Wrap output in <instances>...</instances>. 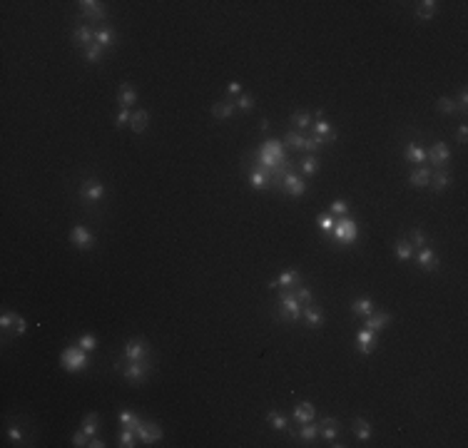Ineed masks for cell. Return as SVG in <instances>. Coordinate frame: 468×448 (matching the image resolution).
<instances>
[{"mask_svg":"<svg viewBox=\"0 0 468 448\" xmlns=\"http://www.w3.org/2000/svg\"><path fill=\"white\" fill-rule=\"evenodd\" d=\"M259 162L264 169H277L284 160V145L279 140H266L262 147H259Z\"/></svg>","mask_w":468,"mask_h":448,"instance_id":"6da1fadb","label":"cell"},{"mask_svg":"<svg viewBox=\"0 0 468 448\" xmlns=\"http://www.w3.org/2000/svg\"><path fill=\"white\" fill-rule=\"evenodd\" d=\"M60 364H62V369L70 373L75 371H85L87 369V351H82L80 346H70V349H65L62 356H60Z\"/></svg>","mask_w":468,"mask_h":448,"instance_id":"7a4b0ae2","label":"cell"},{"mask_svg":"<svg viewBox=\"0 0 468 448\" xmlns=\"http://www.w3.org/2000/svg\"><path fill=\"white\" fill-rule=\"evenodd\" d=\"M279 314L284 321H297V319H301V301L297 297H294V292H281L279 297Z\"/></svg>","mask_w":468,"mask_h":448,"instance_id":"3957f363","label":"cell"},{"mask_svg":"<svg viewBox=\"0 0 468 448\" xmlns=\"http://www.w3.org/2000/svg\"><path fill=\"white\" fill-rule=\"evenodd\" d=\"M334 237H337L341 244H351L356 242V237H359V224L354 219H349V217H341L337 224H334V232H331Z\"/></svg>","mask_w":468,"mask_h":448,"instance_id":"277c9868","label":"cell"},{"mask_svg":"<svg viewBox=\"0 0 468 448\" xmlns=\"http://www.w3.org/2000/svg\"><path fill=\"white\" fill-rule=\"evenodd\" d=\"M147 373H150V359L147 361H127L125 366H122V376L130 381V384H142L145 378H147Z\"/></svg>","mask_w":468,"mask_h":448,"instance_id":"5b68a950","label":"cell"},{"mask_svg":"<svg viewBox=\"0 0 468 448\" xmlns=\"http://www.w3.org/2000/svg\"><path fill=\"white\" fill-rule=\"evenodd\" d=\"M135 433H137V441H142L145 446H154V443L162 441V429L154 421H142Z\"/></svg>","mask_w":468,"mask_h":448,"instance_id":"8992f818","label":"cell"},{"mask_svg":"<svg viewBox=\"0 0 468 448\" xmlns=\"http://www.w3.org/2000/svg\"><path fill=\"white\" fill-rule=\"evenodd\" d=\"M125 359H127V361H147V359H150V346H147V341H145L142 336L130 339V341L125 344Z\"/></svg>","mask_w":468,"mask_h":448,"instance_id":"52a82bcc","label":"cell"},{"mask_svg":"<svg viewBox=\"0 0 468 448\" xmlns=\"http://www.w3.org/2000/svg\"><path fill=\"white\" fill-rule=\"evenodd\" d=\"M281 192H286V194H292V197H301V194L306 192V185H304V180H301L299 174L286 172L284 180H281Z\"/></svg>","mask_w":468,"mask_h":448,"instance_id":"ba28073f","label":"cell"},{"mask_svg":"<svg viewBox=\"0 0 468 448\" xmlns=\"http://www.w3.org/2000/svg\"><path fill=\"white\" fill-rule=\"evenodd\" d=\"M102 194H105V185H102L100 180L90 177V180H85V182H82V197H85L87 202H100V199H102Z\"/></svg>","mask_w":468,"mask_h":448,"instance_id":"9c48e42d","label":"cell"},{"mask_svg":"<svg viewBox=\"0 0 468 448\" xmlns=\"http://www.w3.org/2000/svg\"><path fill=\"white\" fill-rule=\"evenodd\" d=\"M70 242L75 244L77 249H90V247L95 244V237L90 234V229H87V227H80V224H77L75 229L70 232Z\"/></svg>","mask_w":468,"mask_h":448,"instance_id":"30bf717a","label":"cell"},{"mask_svg":"<svg viewBox=\"0 0 468 448\" xmlns=\"http://www.w3.org/2000/svg\"><path fill=\"white\" fill-rule=\"evenodd\" d=\"M356 349H359L361 354H374L376 351V331H371V329L359 331V336H356Z\"/></svg>","mask_w":468,"mask_h":448,"instance_id":"8fae6325","label":"cell"},{"mask_svg":"<svg viewBox=\"0 0 468 448\" xmlns=\"http://www.w3.org/2000/svg\"><path fill=\"white\" fill-rule=\"evenodd\" d=\"M249 185L254 187V189H266V187L272 185V169H252L249 172Z\"/></svg>","mask_w":468,"mask_h":448,"instance_id":"7c38bea8","label":"cell"},{"mask_svg":"<svg viewBox=\"0 0 468 448\" xmlns=\"http://www.w3.org/2000/svg\"><path fill=\"white\" fill-rule=\"evenodd\" d=\"M77 5H80V10H82L87 18L97 20V23L105 20V8H102V3H97V0H82V3H77Z\"/></svg>","mask_w":468,"mask_h":448,"instance_id":"4fadbf2b","label":"cell"},{"mask_svg":"<svg viewBox=\"0 0 468 448\" xmlns=\"http://www.w3.org/2000/svg\"><path fill=\"white\" fill-rule=\"evenodd\" d=\"M95 33H97V30H93L90 25H80V28L73 30V42H75V45H82V48H87V45H93L95 42Z\"/></svg>","mask_w":468,"mask_h":448,"instance_id":"5bb4252c","label":"cell"},{"mask_svg":"<svg viewBox=\"0 0 468 448\" xmlns=\"http://www.w3.org/2000/svg\"><path fill=\"white\" fill-rule=\"evenodd\" d=\"M418 266H421L424 272H436V269H438V257H436V252L421 247V252H418Z\"/></svg>","mask_w":468,"mask_h":448,"instance_id":"9a60e30c","label":"cell"},{"mask_svg":"<svg viewBox=\"0 0 468 448\" xmlns=\"http://www.w3.org/2000/svg\"><path fill=\"white\" fill-rule=\"evenodd\" d=\"M314 416H317V409L309 401H301L299 406L294 409V421L297 423H309V421H314Z\"/></svg>","mask_w":468,"mask_h":448,"instance_id":"2e32d148","label":"cell"},{"mask_svg":"<svg viewBox=\"0 0 468 448\" xmlns=\"http://www.w3.org/2000/svg\"><path fill=\"white\" fill-rule=\"evenodd\" d=\"M449 157H451V149H449L446 142H436V145L431 147V152H429V160L433 162V165H446V162H449Z\"/></svg>","mask_w":468,"mask_h":448,"instance_id":"e0dca14e","label":"cell"},{"mask_svg":"<svg viewBox=\"0 0 468 448\" xmlns=\"http://www.w3.org/2000/svg\"><path fill=\"white\" fill-rule=\"evenodd\" d=\"M391 321V314H386V311H376V314H369L366 317V329H371V331H381V329H386V324Z\"/></svg>","mask_w":468,"mask_h":448,"instance_id":"ac0fdd59","label":"cell"},{"mask_svg":"<svg viewBox=\"0 0 468 448\" xmlns=\"http://www.w3.org/2000/svg\"><path fill=\"white\" fill-rule=\"evenodd\" d=\"M147 120H150V115H147V110H135L130 117V127L135 135H140V132L147 130Z\"/></svg>","mask_w":468,"mask_h":448,"instance_id":"d6986e66","label":"cell"},{"mask_svg":"<svg viewBox=\"0 0 468 448\" xmlns=\"http://www.w3.org/2000/svg\"><path fill=\"white\" fill-rule=\"evenodd\" d=\"M137 102V90L132 87L130 82H122L120 85V107H127L130 110V105Z\"/></svg>","mask_w":468,"mask_h":448,"instance_id":"ffe728a7","label":"cell"},{"mask_svg":"<svg viewBox=\"0 0 468 448\" xmlns=\"http://www.w3.org/2000/svg\"><path fill=\"white\" fill-rule=\"evenodd\" d=\"M301 317L306 319V324L311 326V329H319L321 324H324V317H321V311H319L317 306H301Z\"/></svg>","mask_w":468,"mask_h":448,"instance_id":"44dd1931","label":"cell"},{"mask_svg":"<svg viewBox=\"0 0 468 448\" xmlns=\"http://www.w3.org/2000/svg\"><path fill=\"white\" fill-rule=\"evenodd\" d=\"M351 311L359 314V317H369V314H374V301L369 297L354 299V301H351Z\"/></svg>","mask_w":468,"mask_h":448,"instance_id":"7402d4cb","label":"cell"},{"mask_svg":"<svg viewBox=\"0 0 468 448\" xmlns=\"http://www.w3.org/2000/svg\"><path fill=\"white\" fill-rule=\"evenodd\" d=\"M409 182L413 187H429L431 182V169L429 167H416L411 172V177H409Z\"/></svg>","mask_w":468,"mask_h":448,"instance_id":"603a6c76","label":"cell"},{"mask_svg":"<svg viewBox=\"0 0 468 448\" xmlns=\"http://www.w3.org/2000/svg\"><path fill=\"white\" fill-rule=\"evenodd\" d=\"M314 132H317V135L321 137V140H324V142H326V140H337V130H334V127H331V125H329V122H326L324 117L314 122Z\"/></svg>","mask_w":468,"mask_h":448,"instance_id":"cb8c5ba5","label":"cell"},{"mask_svg":"<svg viewBox=\"0 0 468 448\" xmlns=\"http://www.w3.org/2000/svg\"><path fill=\"white\" fill-rule=\"evenodd\" d=\"M321 423H324V429H321V436H324L326 441H337V438H339V426H337L339 421H337V418L326 416V418H324Z\"/></svg>","mask_w":468,"mask_h":448,"instance_id":"d4e9b609","label":"cell"},{"mask_svg":"<svg viewBox=\"0 0 468 448\" xmlns=\"http://www.w3.org/2000/svg\"><path fill=\"white\" fill-rule=\"evenodd\" d=\"M354 429H356V438H359V441H369L371 433H374V431H371V423H369L366 418H361V416L354 418Z\"/></svg>","mask_w":468,"mask_h":448,"instance_id":"484cf974","label":"cell"},{"mask_svg":"<svg viewBox=\"0 0 468 448\" xmlns=\"http://www.w3.org/2000/svg\"><path fill=\"white\" fill-rule=\"evenodd\" d=\"M234 110H237V105H232V102H214V105H212V115H214V117H219V120L232 117Z\"/></svg>","mask_w":468,"mask_h":448,"instance_id":"4316f807","label":"cell"},{"mask_svg":"<svg viewBox=\"0 0 468 448\" xmlns=\"http://www.w3.org/2000/svg\"><path fill=\"white\" fill-rule=\"evenodd\" d=\"M301 281V274L297 272V269H289V272H284L279 279H277V286H281V289H289V286H294V284H299Z\"/></svg>","mask_w":468,"mask_h":448,"instance_id":"83f0119b","label":"cell"},{"mask_svg":"<svg viewBox=\"0 0 468 448\" xmlns=\"http://www.w3.org/2000/svg\"><path fill=\"white\" fill-rule=\"evenodd\" d=\"M449 180H451L449 172H446V169H438L436 174H431V182H429V185L433 187L436 192H443V189L449 187Z\"/></svg>","mask_w":468,"mask_h":448,"instance_id":"f1b7e54d","label":"cell"},{"mask_svg":"<svg viewBox=\"0 0 468 448\" xmlns=\"http://www.w3.org/2000/svg\"><path fill=\"white\" fill-rule=\"evenodd\" d=\"M120 423H122V429L137 431V426H140L142 421H140V416L132 413V411H120Z\"/></svg>","mask_w":468,"mask_h":448,"instance_id":"f546056e","label":"cell"},{"mask_svg":"<svg viewBox=\"0 0 468 448\" xmlns=\"http://www.w3.org/2000/svg\"><path fill=\"white\" fill-rule=\"evenodd\" d=\"M404 154H406V160L413 162V165H421V162L426 160V152L418 147V145H413V142L411 145H406V152H404Z\"/></svg>","mask_w":468,"mask_h":448,"instance_id":"4dcf8cb0","label":"cell"},{"mask_svg":"<svg viewBox=\"0 0 468 448\" xmlns=\"http://www.w3.org/2000/svg\"><path fill=\"white\" fill-rule=\"evenodd\" d=\"M416 13H418V18L431 20L436 13H438V3H436V0H424V3H421V8H418Z\"/></svg>","mask_w":468,"mask_h":448,"instance_id":"1f68e13d","label":"cell"},{"mask_svg":"<svg viewBox=\"0 0 468 448\" xmlns=\"http://www.w3.org/2000/svg\"><path fill=\"white\" fill-rule=\"evenodd\" d=\"M266 421H269V426H272V429H277V431H286V429H289L286 418L281 416L279 411H269V413H266Z\"/></svg>","mask_w":468,"mask_h":448,"instance_id":"d6a6232c","label":"cell"},{"mask_svg":"<svg viewBox=\"0 0 468 448\" xmlns=\"http://www.w3.org/2000/svg\"><path fill=\"white\" fill-rule=\"evenodd\" d=\"M396 257H398V259H411L413 257V244L409 242V239H398V242H396Z\"/></svg>","mask_w":468,"mask_h":448,"instance_id":"836d02e7","label":"cell"},{"mask_svg":"<svg viewBox=\"0 0 468 448\" xmlns=\"http://www.w3.org/2000/svg\"><path fill=\"white\" fill-rule=\"evenodd\" d=\"M113 40H115V35H113V30H110V28H100V30L95 33V42H97L100 48L113 45Z\"/></svg>","mask_w":468,"mask_h":448,"instance_id":"e575fe53","label":"cell"},{"mask_svg":"<svg viewBox=\"0 0 468 448\" xmlns=\"http://www.w3.org/2000/svg\"><path fill=\"white\" fill-rule=\"evenodd\" d=\"M436 107H438V112H443V115H453V112H458V102L453 97H441L436 102Z\"/></svg>","mask_w":468,"mask_h":448,"instance_id":"d590c367","label":"cell"},{"mask_svg":"<svg viewBox=\"0 0 468 448\" xmlns=\"http://www.w3.org/2000/svg\"><path fill=\"white\" fill-rule=\"evenodd\" d=\"M97 429H100V418H97V413H87V416H85V423H82V431L93 438L95 433H97Z\"/></svg>","mask_w":468,"mask_h":448,"instance_id":"8d00e7d4","label":"cell"},{"mask_svg":"<svg viewBox=\"0 0 468 448\" xmlns=\"http://www.w3.org/2000/svg\"><path fill=\"white\" fill-rule=\"evenodd\" d=\"M102 50H105V48H100L97 42L87 45V48H85V60H87V62H95V65H97V62L102 60Z\"/></svg>","mask_w":468,"mask_h":448,"instance_id":"74e56055","label":"cell"},{"mask_svg":"<svg viewBox=\"0 0 468 448\" xmlns=\"http://www.w3.org/2000/svg\"><path fill=\"white\" fill-rule=\"evenodd\" d=\"M317 224H319V229H321V232L331 234V232H334V224H337V219H334V214H319Z\"/></svg>","mask_w":468,"mask_h":448,"instance_id":"f35d334b","label":"cell"},{"mask_svg":"<svg viewBox=\"0 0 468 448\" xmlns=\"http://www.w3.org/2000/svg\"><path fill=\"white\" fill-rule=\"evenodd\" d=\"M317 436H319V426H314L311 421H309V423H301V431H299L301 441H314Z\"/></svg>","mask_w":468,"mask_h":448,"instance_id":"ab89813d","label":"cell"},{"mask_svg":"<svg viewBox=\"0 0 468 448\" xmlns=\"http://www.w3.org/2000/svg\"><path fill=\"white\" fill-rule=\"evenodd\" d=\"M301 172H304V174H317L319 172V160L314 154H309V157L301 160Z\"/></svg>","mask_w":468,"mask_h":448,"instance_id":"60d3db41","label":"cell"},{"mask_svg":"<svg viewBox=\"0 0 468 448\" xmlns=\"http://www.w3.org/2000/svg\"><path fill=\"white\" fill-rule=\"evenodd\" d=\"M292 125H297V127H311V115L309 112H294L292 115Z\"/></svg>","mask_w":468,"mask_h":448,"instance_id":"b9f144b4","label":"cell"},{"mask_svg":"<svg viewBox=\"0 0 468 448\" xmlns=\"http://www.w3.org/2000/svg\"><path fill=\"white\" fill-rule=\"evenodd\" d=\"M321 145H324V140H321L319 135H314V137H304V147L301 149H306V152H311V154H314Z\"/></svg>","mask_w":468,"mask_h":448,"instance_id":"7bdbcfd3","label":"cell"},{"mask_svg":"<svg viewBox=\"0 0 468 448\" xmlns=\"http://www.w3.org/2000/svg\"><path fill=\"white\" fill-rule=\"evenodd\" d=\"M135 438H137V433L130 429H122V433H120V446L122 448H132L135 446Z\"/></svg>","mask_w":468,"mask_h":448,"instance_id":"ee69618b","label":"cell"},{"mask_svg":"<svg viewBox=\"0 0 468 448\" xmlns=\"http://www.w3.org/2000/svg\"><path fill=\"white\" fill-rule=\"evenodd\" d=\"M77 346H80L82 351H95V349H97V339H95L93 334H85L80 341H77Z\"/></svg>","mask_w":468,"mask_h":448,"instance_id":"f6af8a7d","label":"cell"},{"mask_svg":"<svg viewBox=\"0 0 468 448\" xmlns=\"http://www.w3.org/2000/svg\"><path fill=\"white\" fill-rule=\"evenodd\" d=\"M284 142H286L289 147H294V149H301V147H304V137H301V135H297V132H286Z\"/></svg>","mask_w":468,"mask_h":448,"instance_id":"bcb514c9","label":"cell"},{"mask_svg":"<svg viewBox=\"0 0 468 448\" xmlns=\"http://www.w3.org/2000/svg\"><path fill=\"white\" fill-rule=\"evenodd\" d=\"M234 105H237V110L249 112L252 107H254V97H252V95H239V100H237Z\"/></svg>","mask_w":468,"mask_h":448,"instance_id":"7dc6e473","label":"cell"},{"mask_svg":"<svg viewBox=\"0 0 468 448\" xmlns=\"http://www.w3.org/2000/svg\"><path fill=\"white\" fill-rule=\"evenodd\" d=\"M409 242L413 244V247H424L426 244V234H424V229L421 227H413L411 229V239Z\"/></svg>","mask_w":468,"mask_h":448,"instance_id":"c3c4849f","label":"cell"},{"mask_svg":"<svg viewBox=\"0 0 468 448\" xmlns=\"http://www.w3.org/2000/svg\"><path fill=\"white\" fill-rule=\"evenodd\" d=\"M329 209H331V214H339V217H346V212H349V205H346L344 199H334V202L329 205Z\"/></svg>","mask_w":468,"mask_h":448,"instance_id":"681fc988","label":"cell"},{"mask_svg":"<svg viewBox=\"0 0 468 448\" xmlns=\"http://www.w3.org/2000/svg\"><path fill=\"white\" fill-rule=\"evenodd\" d=\"M87 443H90V436H87L82 429L73 433V446L75 448H82V446H87Z\"/></svg>","mask_w":468,"mask_h":448,"instance_id":"f907efd6","label":"cell"},{"mask_svg":"<svg viewBox=\"0 0 468 448\" xmlns=\"http://www.w3.org/2000/svg\"><path fill=\"white\" fill-rule=\"evenodd\" d=\"M130 117H132V112L127 110V107H122L120 115L115 117V127H125V125H130Z\"/></svg>","mask_w":468,"mask_h":448,"instance_id":"816d5d0a","label":"cell"},{"mask_svg":"<svg viewBox=\"0 0 468 448\" xmlns=\"http://www.w3.org/2000/svg\"><path fill=\"white\" fill-rule=\"evenodd\" d=\"M294 297L299 299L301 304H311V292H309V289H304V286H299V289H297V292H294Z\"/></svg>","mask_w":468,"mask_h":448,"instance_id":"f5cc1de1","label":"cell"},{"mask_svg":"<svg viewBox=\"0 0 468 448\" xmlns=\"http://www.w3.org/2000/svg\"><path fill=\"white\" fill-rule=\"evenodd\" d=\"M13 326H15V334H25V329H28L25 319L20 317V314H13Z\"/></svg>","mask_w":468,"mask_h":448,"instance_id":"db71d44e","label":"cell"},{"mask_svg":"<svg viewBox=\"0 0 468 448\" xmlns=\"http://www.w3.org/2000/svg\"><path fill=\"white\" fill-rule=\"evenodd\" d=\"M8 436H10V441H15V443H23V433H20L18 426H10V429H8Z\"/></svg>","mask_w":468,"mask_h":448,"instance_id":"11a10c76","label":"cell"},{"mask_svg":"<svg viewBox=\"0 0 468 448\" xmlns=\"http://www.w3.org/2000/svg\"><path fill=\"white\" fill-rule=\"evenodd\" d=\"M227 90H229V95H239V93H242V85H239L237 80H232V82L227 85Z\"/></svg>","mask_w":468,"mask_h":448,"instance_id":"9f6ffc18","label":"cell"},{"mask_svg":"<svg viewBox=\"0 0 468 448\" xmlns=\"http://www.w3.org/2000/svg\"><path fill=\"white\" fill-rule=\"evenodd\" d=\"M0 326H3V329H8V326H13V314H8V311H5V314H3V317H0Z\"/></svg>","mask_w":468,"mask_h":448,"instance_id":"6f0895ef","label":"cell"},{"mask_svg":"<svg viewBox=\"0 0 468 448\" xmlns=\"http://www.w3.org/2000/svg\"><path fill=\"white\" fill-rule=\"evenodd\" d=\"M456 137H458V142H461V145H466V137H468V127H466V125H461V127H458V135H456Z\"/></svg>","mask_w":468,"mask_h":448,"instance_id":"680465c9","label":"cell"},{"mask_svg":"<svg viewBox=\"0 0 468 448\" xmlns=\"http://www.w3.org/2000/svg\"><path fill=\"white\" fill-rule=\"evenodd\" d=\"M468 105V93L466 90H461V97H458V110H466Z\"/></svg>","mask_w":468,"mask_h":448,"instance_id":"91938a15","label":"cell"},{"mask_svg":"<svg viewBox=\"0 0 468 448\" xmlns=\"http://www.w3.org/2000/svg\"><path fill=\"white\" fill-rule=\"evenodd\" d=\"M87 446H90V448H105V443H102V441H100V438H95V436H93V438H90V443H87Z\"/></svg>","mask_w":468,"mask_h":448,"instance_id":"94428289","label":"cell"}]
</instances>
